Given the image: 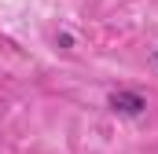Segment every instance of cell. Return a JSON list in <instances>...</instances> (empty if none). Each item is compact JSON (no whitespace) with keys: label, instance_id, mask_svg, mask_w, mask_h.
Segmentation results:
<instances>
[{"label":"cell","instance_id":"6da1fadb","mask_svg":"<svg viewBox=\"0 0 158 154\" xmlns=\"http://www.w3.org/2000/svg\"><path fill=\"white\" fill-rule=\"evenodd\" d=\"M107 107H110L114 114H143V110H147V99H143L140 92L118 88V92H110V95H107Z\"/></svg>","mask_w":158,"mask_h":154}]
</instances>
